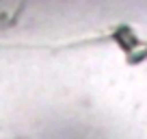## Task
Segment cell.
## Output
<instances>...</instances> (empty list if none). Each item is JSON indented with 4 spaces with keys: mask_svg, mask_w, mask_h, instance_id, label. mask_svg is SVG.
I'll list each match as a JSON object with an SVG mask.
<instances>
[{
    "mask_svg": "<svg viewBox=\"0 0 147 139\" xmlns=\"http://www.w3.org/2000/svg\"><path fill=\"white\" fill-rule=\"evenodd\" d=\"M117 42H119L121 46L125 48V50H130V48L136 44V37H134V35L128 31V28H119V31H117Z\"/></svg>",
    "mask_w": 147,
    "mask_h": 139,
    "instance_id": "obj_1",
    "label": "cell"
}]
</instances>
